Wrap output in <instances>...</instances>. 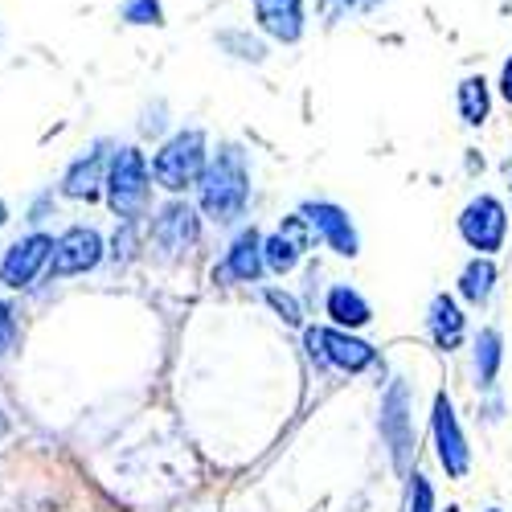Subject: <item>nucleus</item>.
<instances>
[{
    "label": "nucleus",
    "mask_w": 512,
    "mask_h": 512,
    "mask_svg": "<svg viewBox=\"0 0 512 512\" xmlns=\"http://www.w3.org/2000/svg\"><path fill=\"white\" fill-rule=\"evenodd\" d=\"M0 435H5V418H0Z\"/></svg>",
    "instance_id": "obj_32"
},
{
    "label": "nucleus",
    "mask_w": 512,
    "mask_h": 512,
    "mask_svg": "<svg viewBox=\"0 0 512 512\" xmlns=\"http://www.w3.org/2000/svg\"><path fill=\"white\" fill-rule=\"evenodd\" d=\"M410 512H435V492L426 476H410Z\"/></svg>",
    "instance_id": "obj_24"
},
{
    "label": "nucleus",
    "mask_w": 512,
    "mask_h": 512,
    "mask_svg": "<svg viewBox=\"0 0 512 512\" xmlns=\"http://www.w3.org/2000/svg\"><path fill=\"white\" fill-rule=\"evenodd\" d=\"M119 21L123 25H152V29H160L164 25V5H160V0H123Z\"/></svg>",
    "instance_id": "obj_22"
},
{
    "label": "nucleus",
    "mask_w": 512,
    "mask_h": 512,
    "mask_svg": "<svg viewBox=\"0 0 512 512\" xmlns=\"http://www.w3.org/2000/svg\"><path fill=\"white\" fill-rule=\"evenodd\" d=\"M381 5H386V0H353V9H357V13H377Z\"/></svg>",
    "instance_id": "obj_29"
},
{
    "label": "nucleus",
    "mask_w": 512,
    "mask_h": 512,
    "mask_svg": "<svg viewBox=\"0 0 512 512\" xmlns=\"http://www.w3.org/2000/svg\"><path fill=\"white\" fill-rule=\"evenodd\" d=\"M455 107H459V119L467 127H484L488 115H492V87L484 74H467L459 87H455Z\"/></svg>",
    "instance_id": "obj_18"
},
{
    "label": "nucleus",
    "mask_w": 512,
    "mask_h": 512,
    "mask_svg": "<svg viewBox=\"0 0 512 512\" xmlns=\"http://www.w3.org/2000/svg\"><path fill=\"white\" fill-rule=\"evenodd\" d=\"M381 435H386L394 463L410 467V451H414V426H410V386L406 381H394L390 394L381 398Z\"/></svg>",
    "instance_id": "obj_14"
},
{
    "label": "nucleus",
    "mask_w": 512,
    "mask_h": 512,
    "mask_svg": "<svg viewBox=\"0 0 512 512\" xmlns=\"http://www.w3.org/2000/svg\"><path fill=\"white\" fill-rule=\"evenodd\" d=\"M496 95L512 107V54L504 58V66H500V78H496Z\"/></svg>",
    "instance_id": "obj_28"
},
{
    "label": "nucleus",
    "mask_w": 512,
    "mask_h": 512,
    "mask_svg": "<svg viewBox=\"0 0 512 512\" xmlns=\"http://www.w3.org/2000/svg\"><path fill=\"white\" fill-rule=\"evenodd\" d=\"M103 197L119 222H140L152 201V164L140 148H115L107 164Z\"/></svg>",
    "instance_id": "obj_3"
},
{
    "label": "nucleus",
    "mask_w": 512,
    "mask_h": 512,
    "mask_svg": "<svg viewBox=\"0 0 512 512\" xmlns=\"http://www.w3.org/2000/svg\"><path fill=\"white\" fill-rule=\"evenodd\" d=\"M263 271H267V263H263V234L254 226H246L230 242L226 259L213 267V283H259Z\"/></svg>",
    "instance_id": "obj_15"
},
{
    "label": "nucleus",
    "mask_w": 512,
    "mask_h": 512,
    "mask_svg": "<svg viewBox=\"0 0 512 512\" xmlns=\"http://www.w3.org/2000/svg\"><path fill=\"white\" fill-rule=\"evenodd\" d=\"M504 177H508V197H512V160H504Z\"/></svg>",
    "instance_id": "obj_30"
},
{
    "label": "nucleus",
    "mask_w": 512,
    "mask_h": 512,
    "mask_svg": "<svg viewBox=\"0 0 512 512\" xmlns=\"http://www.w3.org/2000/svg\"><path fill=\"white\" fill-rule=\"evenodd\" d=\"M201 213L218 226H234L246 218L250 205V156L242 144H218V152H209V164L197 185Z\"/></svg>",
    "instance_id": "obj_1"
},
{
    "label": "nucleus",
    "mask_w": 512,
    "mask_h": 512,
    "mask_svg": "<svg viewBox=\"0 0 512 512\" xmlns=\"http://www.w3.org/2000/svg\"><path fill=\"white\" fill-rule=\"evenodd\" d=\"M209 164V140L201 127H181V132H173L152 156V181L164 189V193H189L201 185V173Z\"/></svg>",
    "instance_id": "obj_2"
},
{
    "label": "nucleus",
    "mask_w": 512,
    "mask_h": 512,
    "mask_svg": "<svg viewBox=\"0 0 512 512\" xmlns=\"http://www.w3.org/2000/svg\"><path fill=\"white\" fill-rule=\"evenodd\" d=\"M459 238L472 246L476 254H496L508 238V209L500 197L492 193H480L463 205L459 213Z\"/></svg>",
    "instance_id": "obj_5"
},
{
    "label": "nucleus",
    "mask_w": 512,
    "mask_h": 512,
    "mask_svg": "<svg viewBox=\"0 0 512 512\" xmlns=\"http://www.w3.org/2000/svg\"><path fill=\"white\" fill-rule=\"evenodd\" d=\"M324 312L332 316V324H336V328H345V332L365 328V324L373 320L369 300H365V295H361L357 287H349V283H340V287H332V291H328Z\"/></svg>",
    "instance_id": "obj_17"
},
{
    "label": "nucleus",
    "mask_w": 512,
    "mask_h": 512,
    "mask_svg": "<svg viewBox=\"0 0 512 512\" xmlns=\"http://www.w3.org/2000/svg\"><path fill=\"white\" fill-rule=\"evenodd\" d=\"M50 259H54V238L50 234H25L5 250V259H0V283L13 287V291L33 287V279L41 271H50Z\"/></svg>",
    "instance_id": "obj_9"
},
{
    "label": "nucleus",
    "mask_w": 512,
    "mask_h": 512,
    "mask_svg": "<svg viewBox=\"0 0 512 512\" xmlns=\"http://www.w3.org/2000/svg\"><path fill=\"white\" fill-rule=\"evenodd\" d=\"M13 340H17V312L0 300V357L13 349Z\"/></svg>",
    "instance_id": "obj_27"
},
{
    "label": "nucleus",
    "mask_w": 512,
    "mask_h": 512,
    "mask_svg": "<svg viewBox=\"0 0 512 512\" xmlns=\"http://www.w3.org/2000/svg\"><path fill=\"white\" fill-rule=\"evenodd\" d=\"M267 304L283 316V324H300V320H304L300 304H295V295H287V291H279V287H267Z\"/></svg>",
    "instance_id": "obj_23"
},
{
    "label": "nucleus",
    "mask_w": 512,
    "mask_h": 512,
    "mask_svg": "<svg viewBox=\"0 0 512 512\" xmlns=\"http://www.w3.org/2000/svg\"><path fill=\"white\" fill-rule=\"evenodd\" d=\"M218 46H222L230 58L250 62V66H263V62H267V41L254 37L250 29H222V33H218Z\"/></svg>",
    "instance_id": "obj_21"
},
{
    "label": "nucleus",
    "mask_w": 512,
    "mask_h": 512,
    "mask_svg": "<svg viewBox=\"0 0 512 512\" xmlns=\"http://www.w3.org/2000/svg\"><path fill=\"white\" fill-rule=\"evenodd\" d=\"M304 349L320 369H336V373H361L377 361V349L345 328H308Z\"/></svg>",
    "instance_id": "obj_4"
},
{
    "label": "nucleus",
    "mask_w": 512,
    "mask_h": 512,
    "mask_svg": "<svg viewBox=\"0 0 512 512\" xmlns=\"http://www.w3.org/2000/svg\"><path fill=\"white\" fill-rule=\"evenodd\" d=\"M103 263V238L95 226H70L54 238V259H50V279H70L87 275Z\"/></svg>",
    "instance_id": "obj_7"
},
{
    "label": "nucleus",
    "mask_w": 512,
    "mask_h": 512,
    "mask_svg": "<svg viewBox=\"0 0 512 512\" xmlns=\"http://www.w3.org/2000/svg\"><path fill=\"white\" fill-rule=\"evenodd\" d=\"M111 254H115V263L123 259H136V222H123L119 230H115V242H111Z\"/></svg>",
    "instance_id": "obj_26"
},
{
    "label": "nucleus",
    "mask_w": 512,
    "mask_h": 512,
    "mask_svg": "<svg viewBox=\"0 0 512 512\" xmlns=\"http://www.w3.org/2000/svg\"><path fill=\"white\" fill-rule=\"evenodd\" d=\"M300 213L308 218V226L316 230V238L328 250H336L340 259H357V254H361V238H357V226L349 218V209H340L336 201H308Z\"/></svg>",
    "instance_id": "obj_11"
},
{
    "label": "nucleus",
    "mask_w": 512,
    "mask_h": 512,
    "mask_svg": "<svg viewBox=\"0 0 512 512\" xmlns=\"http://www.w3.org/2000/svg\"><path fill=\"white\" fill-rule=\"evenodd\" d=\"M431 435H435V455L443 463V472L451 480H463L467 467H472V447H467L463 426L455 418V406L443 390L435 394V406H431Z\"/></svg>",
    "instance_id": "obj_6"
},
{
    "label": "nucleus",
    "mask_w": 512,
    "mask_h": 512,
    "mask_svg": "<svg viewBox=\"0 0 512 512\" xmlns=\"http://www.w3.org/2000/svg\"><path fill=\"white\" fill-rule=\"evenodd\" d=\"M349 13H357L353 0H316V17H320L328 29L340 25V21H349Z\"/></svg>",
    "instance_id": "obj_25"
},
{
    "label": "nucleus",
    "mask_w": 512,
    "mask_h": 512,
    "mask_svg": "<svg viewBox=\"0 0 512 512\" xmlns=\"http://www.w3.org/2000/svg\"><path fill=\"white\" fill-rule=\"evenodd\" d=\"M312 246H316V230L308 226L304 213H291V218L279 222L275 234L263 238V263H267V271L287 275V271L300 267V259Z\"/></svg>",
    "instance_id": "obj_10"
},
{
    "label": "nucleus",
    "mask_w": 512,
    "mask_h": 512,
    "mask_svg": "<svg viewBox=\"0 0 512 512\" xmlns=\"http://www.w3.org/2000/svg\"><path fill=\"white\" fill-rule=\"evenodd\" d=\"M488 512H500V508H488Z\"/></svg>",
    "instance_id": "obj_33"
},
{
    "label": "nucleus",
    "mask_w": 512,
    "mask_h": 512,
    "mask_svg": "<svg viewBox=\"0 0 512 512\" xmlns=\"http://www.w3.org/2000/svg\"><path fill=\"white\" fill-rule=\"evenodd\" d=\"M107 164H111V144L107 140H99L82 156H74L66 164V173H62V185H58L62 197H70V201H95L103 193V185H107Z\"/></svg>",
    "instance_id": "obj_13"
},
{
    "label": "nucleus",
    "mask_w": 512,
    "mask_h": 512,
    "mask_svg": "<svg viewBox=\"0 0 512 512\" xmlns=\"http://www.w3.org/2000/svg\"><path fill=\"white\" fill-rule=\"evenodd\" d=\"M500 361H504V340H500L496 328H484V332L476 336V377H480V386H484V390L496 386Z\"/></svg>",
    "instance_id": "obj_20"
},
{
    "label": "nucleus",
    "mask_w": 512,
    "mask_h": 512,
    "mask_svg": "<svg viewBox=\"0 0 512 512\" xmlns=\"http://www.w3.org/2000/svg\"><path fill=\"white\" fill-rule=\"evenodd\" d=\"M254 29L279 46H300L308 33V0H250Z\"/></svg>",
    "instance_id": "obj_8"
},
{
    "label": "nucleus",
    "mask_w": 512,
    "mask_h": 512,
    "mask_svg": "<svg viewBox=\"0 0 512 512\" xmlns=\"http://www.w3.org/2000/svg\"><path fill=\"white\" fill-rule=\"evenodd\" d=\"M5 222H9V205H5V201H0V226H5Z\"/></svg>",
    "instance_id": "obj_31"
},
{
    "label": "nucleus",
    "mask_w": 512,
    "mask_h": 512,
    "mask_svg": "<svg viewBox=\"0 0 512 512\" xmlns=\"http://www.w3.org/2000/svg\"><path fill=\"white\" fill-rule=\"evenodd\" d=\"M426 332H431V340H435V345H439L443 353H451V349H459V345H463L467 316L459 312L455 295L439 291L435 300H431V308H426Z\"/></svg>",
    "instance_id": "obj_16"
},
{
    "label": "nucleus",
    "mask_w": 512,
    "mask_h": 512,
    "mask_svg": "<svg viewBox=\"0 0 512 512\" xmlns=\"http://www.w3.org/2000/svg\"><path fill=\"white\" fill-rule=\"evenodd\" d=\"M492 291H496V263L488 259V254H476V259L459 271V295L467 304L484 308L492 300Z\"/></svg>",
    "instance_id": "obj_19"
},
{
    "label": "nucleus",
    "mask_w": 512,
    "mask_h": 512,
    "mask_svg": "<svg viewBox=\"0 0 512 512\" xmlns=\"http://www.w3.org/2000/svg\"><path fill=\"white\" fill-rule=\"evenodd\" d=\"M201 238V213L173 197L168 205L156 209V218H152V242L164 250V254H181V250H193Z\"/></svg>",
    "instance_id": "obj_12"
}]
</instances>
